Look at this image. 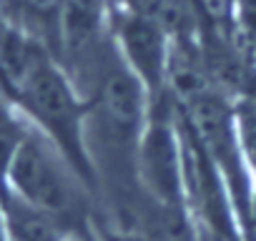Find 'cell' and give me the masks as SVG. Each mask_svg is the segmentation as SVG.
Returning <instances> with one entry per match:
<instances>
[{"mask_svg":"<svg viewBox=\"0 0 256 241\" xmlns=\"http://www.w3.org/2000/svg\"><path fill=\"white\" fill-rule=\"evenodd\" d=\"M6 96L28 124L63 154L98 201V178L86 144L88 103L56 56L46 50Z\"/></svg>","mask_w":256,"mask_h":241,"instance_id":"6da1fadb","label":"cell"},{"mask_svg":"<svg viewBox=\"0 0 256 241\" xmlns=\"http://www.w3.org/2000/svg\"><path fill=\"white\" fill-rule=\"evenodd\" d=\"M0 191L16 194L76 234L98 231L100 208L93 191L83 184L63 154L36 128H30L26 141L18 146L8 166L6 186Z\"/></svg>","mask_w":256,"mask_h":241,"instance_id":"7a4b0ae2","label":"cell"},{"mask_svg":"<svg viewBox=\"0 0 256 241\" xmlns=\"http://www.w3.org/2000/svg\"><path fill=\"white\" fill-rule=\"evenodd\" d=\"M53 56L86 98L103 70L118 58L110 0H66Z\"/></svg>","mask_w":256,"mask_h":241,"instance_id":"3957f363","label":"cell"},{"mask_svg":"<svg viewBox=\"0 0 256 241\" xmlns=\"http://www.w3.org/2000/svg\"><path fill=\"white\" fill-rule=\"evenodd\" d=\"M113 33L123 63L141 80L148 103L156 106L164 100L168 96V68L174 53V36L168 28L151 16L113 8Z\"/></svg>","mask_w":256,"mask_h":241,"instance_id":"277c9868","label":"cell"},{"mask_svg":"<svg viewBox=\"0 0 256 241\" xmlns=\"http://www.w3.org/2000/svg\"><path fill=\"white\" fill-rule=\"evenodd\" d=\"M6 6L13 20L10 26L38 38L43 46H48L50 53H56L58 20L66 0H6Z\"/></svg>","mask_w":256,"mask_h":241,"instance_id":"5b68a950","label":"cell"},{"mask_svg":"<svg viewBox=\"0 0 256 241\" xmlns=\"http://www.w3.org/2000/svg\"><path fill=\"white\" fill-rule=\"evenodd\" d=\"M231 3V23L248 50V56L256 60V0H228Z\"/></svg>","mask_w":256,"mask_h":241,"instance_id":"8992f818","label":"cell"},{"mask_svg":"<svg viewBox=\"0 0 256 241\" xmlns=\"http://www.w3.org/2000/svg\"><path fill=\"white\" fill-rule=\"evenodd\" d=\"M98 241H148V238L138 231H126L108 224H98Z\"/></svg>","mask_w":256,"mask_h":241,"instance_id":"52a82bcc","label":"cell"},{"mask_svg":"<svg viewBox=\"0 0 256 241\" xmlns=\"http://www.w3.org/2000/svg\"><path fill=\"white\" fill-rule=\"evenodd\" d=\"M0 241H13V238H10V231H8V224H6L3 206H0Z\"/></svg>","mask_w":256,"mask_h":241,"instance_id":"ba28073f","label":"cell"},{"mask_svg":"<svg viewBox=\"0 0 256 241\" xmlns=\"http://www.w3.org/2000/svg\"><path fill=\"white\" fill-rule=\"evenodd\" d=\"M3 23H6V20H3V18H0V26H3Z\"/></svg>","mask_w":256,"mask_h":241,"instance_id":"9c48e42d","label":"cell"}]
</instances>
